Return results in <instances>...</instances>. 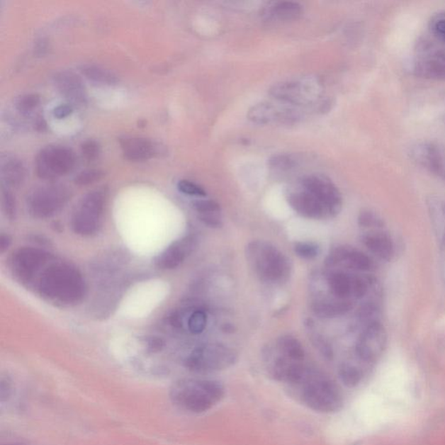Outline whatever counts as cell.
<instances>
[{
    "mask_svg": "<svg viewBox=\"0 0 445 445\" xmlns=\"http://www.w3.org/2000/svg\"><path fill=\"white\" fill-rule=\"evenodd\" d=\"M0 166L4 187L11 189L18 187L24 182L26 169L21 159L11 155L3 157Z\"/></svg>",
    "mask_w": 445,
    "mask_h": 445,
    "instance_id": "44dd1931",
    "label": "cell"
},
{
    "mask_svg": "<svg viewBox=\"0 0 445 445\" xmlns=\"http://www.w3.org/2000/svg\"><path fill=\"white\" fill-rule=\"evenodd\" d=\"M11 242L13 240L9 234L2 233L0 236V252L4 253L9 250Z\"/></svg>",
    "mask_w": 445,
    "mask_h": 445,
    "instance_id": "bcb514c9",
    "label": "cell"
},
{
    "mask_svg": "<svg viewBox=\"0 0 445 445\" xmlns=\"http://www.w3.org/2000/svg\"><path fill=\"white\" fill-rule=\"evenodd\" d=\"M29 288L50 304L72 307L82 301L86 295V282L80 271L71 264L52 260L42 268Z\"/></svg>",
    "mask_w": 445,
    "mask_h": 445,
    "instance_id": "6da1fadb",
    "label": "cell"
},
{
    "mask_svg": "<svg viewBox=\"0 0 445 445\" xmlns=\"http://www.w3.org/2000/svg\"><path fill=\"white\" fill-rule=\"evenodd\" d=\"M412 157L420 166L436 175L444 172V159L439 147L431 143L417 144L412 150Z\"/></svg>",
    "mask_w": 445,
    "mask_h": 445,
    "instance_id": "d6986e66",
    "label": "cell"
},
{
    "mask_svg": "<svg viewBox=\"0 0 445 445\" xmlns=\"http://www.w3.org/2000/svg\"><path fill=\"white\" fill-rule=\"evenodd\" d=\"M178 189L184 194L194 196V197L203 198L207 195L206 191L201 186L189 180H180L178 183Z\"/></svg>",
    "mask_w": 445,
    "mask_h": 445,
    "instance_id": "74e56055",
    "label": "cell"
},
{
    "mask_svg": "<svg viewBox=\"0 0 445 445\" xmlns=\"http://www.w3.org/2000/svg\"><path fill=\"white\" fill-rule=\"evenodd\" d=\"M222 329H224V331L226 332H229V331H231V332H233L234 328H233V326H232L231 325L227 324V325H225V327L222 328Z\"/></svg>",
    "mask_w": 445,
    "mask_h": 445,
    "instance_id": "681fc988",
    "label": "cell"
},
{
    "mask_svg": "<svg viewBox=\"0 0 445 445\" xmlns=\"http://www.w3.org/2000/svg\"><path fill=\"white\" fill-rule=\"evenodd\" d=\"M328 285L332 293L340 300L352 296V276L343 271H334L329 275Z\"/></svg>",
    "mask_w": 445,
    "mask_h": 445,
    "instance_id": "cb8c5ba5",
    "label": "cell"
},
{
    "mask_svg": "<svg viewBox=\"0 0 445 445\" xmlns=\"http://www.w3.org/2000/svg\"><path fill=\"white\" fill-rule=\"evenodd\" d=\"M414 71L421 78L445 80V53L436 52L418 60Z\"/></svg>",
    "mask_w": 445,
    "mask_h": 445,
    "instance_id": "7402d4cb",
    "label": "cell"
},
{
    "mask_svg": "<svg viewBox=\"0 0 445 445\" xmlns=\"http://www.w3.org/2000/svg\"><path fill=\"white\" fill-rule=\"evenodd\" d=\"M198 218L203 224L210 228H220L222 225L221 218L218 214H202L199 215Z\"/></svg>",
    "mask_w": 445,
    "mask_h": 445,
    "instance_id": "7bdbcfd3",
    "label": "cell"
},
{
    "mask_svg": "<svg viewBox=\"0 0 445 445\" xmlns=\"http://www.w3.org/2000/svg\"><path fill=\"white\" fill-rule=\"evenodd\" d=\"M387 345V333L381 322L364 327L356 344V354L361 361L374 363L381 358Z\"/></svg>",
    "mask_w": 445,
    "mask_h": 445,
    "instance_id": "4fadbf2b",
    "label": "cell"
},
{
    "mask_svg": "<svg viewBox=\"0 0 445 445\" xmlns=\"http://www.w3.org/2000/svg\"><path fill=\"white\" fill-rule=\"evenodd\" d=\"M105 175V172L101 170L90 169V170L79 172V174L75 176L74 183L79 186L93 185V184L101 180Z\"/></svg>",
    "mask_w": 445,
    "mask_h": 445,
    "instance_id": "4dcf8cb0",
    "label": "cell"
},
{
    "mask_svg": "<svg viewBox=\"0 0 445 445\" xmlns=\"http://www.w3.org/2000/svg\"><path fill=\"white\" fill-rule=\"evenodd\" d=\"M358 222L360 226L366 228H381L385 225L383 218L370 210H364L359 213Z\"/></svg>",
    "mask_w": 445,
    "mask_h": 445,
    "instance_id": "836d02e7",
    "label": "cell"
},
{
    "mask_svg": "<svg viewBox=\"0 0 445 445\" xmlns=\"http://www.w3.org/2000/svg\"><path fill=\"white\" fill-rule=\"evenodd\" d=\"M300 107L283 102H262L253 106L248 111V120L259 125L294 124L302 120Z\"/></svg>",
    "mask_w": 445,
    "mask_h": 445,
    "instance_id": "8fae6325",
    "label": "cell"
},
{
    "mask_svg": "<svg viewBox=\"0 0 445 445\" xmlns=\"http://www.w3.org/2000/svg\"><path fill=\"white\" fill-rule=\"evenodd\" d=\"M432 32L445 43V16H439L432 22Z\"/></svg>",
    "mask_w": 445,
    "mask_h": 445,
    "instance_id": "b9f144b4",
    "label": "cell"
},
{
    "mask_svg": "<svg viewBox=\"0 0 445 445\" xmlns=\"http://www.w3.org/2000/svg\"><path fill=\"white\" fill-rule=\"evenodd\" d=\"M353 308L350 300H331L315 303L312 307L315 315L322 318H333L344 315Z\"/></svg>",
    "mask_w": 445,
    "mask_h": 445,
    "instance_id": "603a6c76",
    "label": "cell"
},
{
    "mask_svg": "<svg viewBox=\"0 0 445 445\" xmlns=\"http://www.w3.org/2000/svg\"><path fill=\"white\" fill-rule=\"evenodd\" d=\"M81 72L90 81L101 84V86H113L120 82V79L113 72L99 67V65H84L81 69Z\"/></svg>",
    "mask_w": 445,
    "mask_h": 445,
    "instance_id": "d4e9b609",
    "label": "cell"
},
{
    "mask_svg": "<svg viewBox=\"0 0 445 445\" xmlns=\"http://www.w3.org/2000/svg\"><path fill=\"white\" fill-rule=\"evenodd\" d=\"M303 7L293 1H281L274 4L268 11L271 18L282 21H294L301 16Z\"/></svg>",
    "mask_w": 445,
    "mask_h": 445,
    "instance_id": "484cf974",
    "label": "cell"
},
{
    "mask_svg": "<svg viewBox=\"0 0 445 445\" xmlns=\"http://www.w3.org/2000/svg\"><path fill=\"white\" fill-rule=\"evenodd\" d=\"M53 83L59 93L71 103L72 106H82L87 101L86 88L83 80L74 72L62 71L57 72Z\"/></svg>",
    "mask_w": 445,
    "mask_h": 445,
    "instance_id": "9a60e30c",
    "label": "cell"
},
{
    "mask_svg": "<svg viewBox=\"0 0 445 445\" xmlns=\"http://www.w3.org/2000/svg\"><path fill=\"white\" fill-rule=\"evenodd\" d=\"M247 258L263 281L279 283L289 278V260L274 244L264 241L252 242L247 248Z\"/></svg>",
    "mask_w": 445,
    "mask_h": 445,
    "instance_id": "5b68a950",
    "label": "cell"
},
{
    "mask_svg": "<svg viewBox=\"0 0 445 445\" xmlns=\"http://www.w3.org/2000/svg\"><path fill=\"white\" fill-rule=\"evenodd\" d=\"M327 210L329 217H335L342 209V196L332 180L322 174L305 176L299 181Z\"/></svg>",
    "mask_w": 445,
    "mask_h": 445,
    "instance_id": "7c38bea8",
    "label": "cell"
},
{
    "mask_svg": "<svg viewBox=\"0 0 445 445\" xmlns=\"http://www.w3.org/2000/svg\"><path fill=\"white\" fill-rule=\"evenodd\" d=\"M196 240L187 236L172 243L154 259L155 266L161 270H172L179 267L188 256L194 251Z\"/></svg>",
    "mask_w": 445,
    "mask_h": 445,
    "instance_id": "2e32d148",
    "label": "cell"
},
{
    "mask_svg": "<svg viewBox=\"0 0 445 445\" xmlns=\"http://www.w3.org/2000/svg\"><path fill=\"white\" fill-rule=\"evenodd\" d=\"M145 350L149 353H158L163 350L164 341L159 337L149 336L143 339Z\"/></svg>",
    "mask_w": 445,
    "mask_h": 445,
    "instance_id": "60d3db41",
    "label": "cell"
},
{
    "mask_svg": "<svg viewBox=\"0 0 445 445\" xmlns=\"http://www.w3.org/2000/svg\"><path fill=\"white\" fill-rule=\"evenodd\" d=\"M101 145L94 140H88L81 145V152L87 160L93 161L101 154Z\"/></svg>",
    "mask_w": 445,
    "mask_h": 445,
    "instance_id": "f35d334b",
    "label": "cell"
},
{
    "mask_svg": "<svg viewBox=\"0 0 445 445\" xmlns=\"http://www.w3.org/2000/svg\"><path fill=\"white\" fill-rule=\"evenodd\" d=\"M225 395V386L209 379H179L172 383L169 390L172 404L193 413L208 412L220 404Z\"/></svg>",
    "mask_w": 445,
    "mask_h": 445,
    "instance_id": "3957f363",
    "label": "cell"
},
{
    "mask_svg": "<svg viewBox=\"0 0 445 445\" xmlns=\"http://www.w3.org/2000/svg\"><path fill=\"white\" fill-rule=\"evenodd\" d=\"M326 263L329 266L342 264L351 269L360 271H370L372 267L371 260L366 253L347 247L336 248L332 253H329Z\"/></svg>",
    "mask_w": 445,
    "mask_h": 445,
    "instance_id": "e0dca14e",
    "label": "cell"
},
{
    "mask_svg": "<svg viewBox=\"0 0 445 445\" xmlns=\"http://www.w3.org/2000/svg\"><path fill=\"white\" fill-rule=\"evenodd\" d=\"M324 86L317 77L307 76L274 84L270 94L276 101L297 107H314L324 111Z\"/></svg>",
    "mask_w": 445,
    "mask_h": 445,
    "instance_id": "277c9868",
    "label": "cell"
},
{
    "mask_svg": "<svg viewBox=\"0 0 445 445\" xmlns=\"http://www.w3.org/2000/svg\"><path fill=\"white\" fill-rule=\"evenodd\" d=\"M278 351L286 358L294 361H304L305 352L304 347L296 337L291 335H286L280 337L278 341Z\"/></svg>",
    "mask_w": 445,
    "mask_h": 445,
    "instance_id": "4316f807",
    "label": "cell"
},
{
    "mask_svg": "<svg viewBox=\"0 0 445 445\" xmlns=\"http://www.w3.org/2000/svg\"><path fill=\"white\" fill-rule=\"evenodd\" d=\"M207 324V316L201 310H195L188 320V328L191 333L198 335L205 331Z\"/></svg>",
    "mask_w": 445,
    "mask_h": 445,
    "instance_id": "d6a6232c",
    "label": "cell"
},
{
    "mask_svg": "<svg viewBox=\"0 0 445 445\" xmlns=\"http://www.w3.org/2000/svg\"><path fill=\"white\" fill-rule=\"evenodd\" d=\"M6 445H21V444H6Z\"/></svg>",
    "mask_w": 445,
    "mask_h": 445,
    "instance_id": "f907efd6",
    "label": "cell"
},
{
    "mask_svg": "<svg viewBox=\"0 0 445 445\" xmlns=\"http://www.w3.org/2000/svg\"><path fill=\"white\" fill-rule=\"evenodd\" d=\"M293 396L314 412L331 414L344 406L339 386L322 372L307 367L301 378L289 386Z\"/></svg>",
    "mask_w": 445,
    "mask_h": 445,
    "instance_id": "7a4b0ae2",
    "label": "cell"
},
{
    "mask_svg": "<svg viewBox=\"0 0 445 445\" xmlns=\"http://www.w3.org/2000/svg\"><path fill=\"white\" fill-rule=\"evenodd\" d=\"M440 210H441V212H442L444 217L445 218V201L441 202ZM442 243L443 244H445V230L443 233Z\"/></svg>",
    "mask_w": 445,
    "mask_h": 445,
    "instance_id": "c3c4849f",
    "label": "cell"
},
{
    "mask_svg": "<svg viewBox=\"0 0 445 445\" xmlns=\"http://www.w3.org/2000/svg\"><path fill=\"white\" fill-rule=\"evenodd\" d=\"M70 197V191L57 184L34 188L28 196L29 214L38 220L55 216L67 204Z\"/></svg>",
    "mask_w": 445,
    "mask_h": 445,
    "instance_id": "ba28073f",
    "label": "cell"
},
{
    "mask_svg": "<svg viewBox=\"0 0 445 445\" xmlns=\"http://www.w3.org/2000/svg\"><path fill=\"white\" fill-rule=\"evenodd\" d=\"M108 198L105 188L87 193L76 205L71 218L72 231L78 235L91 237L101 230Z\"/></svg>",
    "mask_w": 445,
    "mask_h": 445,
    "instance_id": "8992f818",
    "label": "cell"
},
{
    "mask_svg": "<svg viewBox=\"0 0 445 445\" xmlns=\"http://www.w3.org/2000/svg\"><path fill=\"white\" fill-rule=\"evenodd\" d=\"M74 111V106L68 103V105H60L53 110V116L57 120H63V118L70 116Z\"/></svg>",
    "mask_w": 445,
    "mask_h": 445,
    "instance_id": "ee69618b",
    "label": "cell"
},
{
    "mask_svg": "<svg viewBox=\"0 0 445 445\" xmlns=\"http://www.w3.org/2000/svg\"><path fill=\"white\" fill-rule=\"evenodd\" d=\"M371 283L370 278L352 276V296L356 299L363 298L367 294Z\"/></svg>",
    "mask_w": 445,
    "mask_h": 445,
    "instance_id": "d590c367",
    "label": "cell"
},
{
    "mask_svg": "<svg viewBox=\"0 0 445 445\" xmlns=\"http://www.w3.org/2000/svg\"><path fill=\"white\" fill-rule=\"evenodd\" d=\"M120 144L125 158L133 162L148 160L158 153V147L145 137L125 136L120 140Z\"/></svg>",
    "mask_w": 445,
    "mask_h": 445,
    "instance_id": "ac0fdd59",
    "label": "cell"
},
{
    "mask_svg": "<svg viewBox=\"0 0 445 445\" xmlns=\"http://www.w3.org/2000/svg\"><path fill=\"white\" fill-rule=\"evenodd\" d=\"M11 393H13V385L9 378H2L1 385H0V396L1 401L9 400Z\"/></svg>",
    "mask_w": 445,
    "mask_h": 445,
    "instance_id": "f6af8a7d",
    "label": "cell"
},
{
    "mask_svg": "<svg viewBox=\"0 0 445 445\" xmlns=\"http://www.w3.org/2000/svg\"><path fill=\"white\" fill-rule=\"evenodd\" d=\"M294 252L304 259H313L320 253V248L312 242H298L294 245Z\"/></svg>",
    "mask_w": 445,
    "mask_h": 445,
    "instance_id": "1f68e13d",
    "label": "cell"
},
{
    "mask_svg": "<svg viewBox=\"0 0 445 445\" xmlns=\"http://www.w3.org/2000/svg\"><path fill=\"white\" fill-rule=\"evenodd\" d=\"M76 157L72 149L60 145H50L40 150L35 160L36 174L40 179L55 180L72 171Z\"/></svg>",
    "mask_w": 445,
    "mask_h": 445,
    "instance_id": "9c48e42d",
    "label": "cell"
},
{
    "mask_svg": "<svg viewBox=\"0 0 445 445\" xmlns=\"http://www.w3.org/2000/svg\"><path fill=\"white\" fill-rule=\"evenodd\" d=\"M339 375L340 381L349 388L359 385L364 378L363 371L350 363H344L339 367Z\"/></svg>",
    "mask_w": 445,
    "mask_h": 445,
    "instance_id": "83f0119b",
    "label": "cell"
},
{
    "mask_svg": "<svg viewBox=\"0 0 445 445\" xmlns=\"http://www.w3.org/2000/svg\"><path fill=\"white\" fill-rule=\"evenodd\" d=\"M1 201L3 212L6 217L11 221L16 220V201H15V197L9 188L2 187Z\"/></svg>",
    "mask_w": 445,
    "mask_h": 445,
    "instance_id": "f546056e",
    "label": "cell"
},
{
    "mask_svg": "<svg viewBox=\"0 0 445 445\" xmlns=\"http://www.w3.org/2000/svg\"><path fill=\"white\" fill-rule=\"evenodd\" d=\"M40 95L29 94L21 96L16 101V108L22 113H28L40 105Z\"/></svg>",
    "mask_w": 445,
    "mask_h": 445,
    "instance_id": "e575fe53",
    "label": "cell"
},
{
    "mask_svg": "<svg viewBox=\"0 0 445 445\" xmlns=\"http://www.w3.org/2000/svg\"><path fill=\"white\" fill-rule=\"evenodd\" d=\"M358 317L359 320L363 322L364 325L367 326L376 323V322H381V320H379L381 310H379L378 306L374 304V303L368 302L359 309ZM366 326H364V327H366Z\"/></svg>",
    "mask_w": 445,
    "mask_h": 445,
    "instance_id": "f1b7e54d",
    "label": "cell"
},
{
    "mask_svg": "<svg viewBox=\"0 0 445 445\" xmlns=\"http://www.w3.org/2000/svg\"><path fill=\"white\" fill-rule=\"evenodd\" d=\"M363 244L371 253L382 260L390 261L394 257V244L388 233L385 232H370L364 234Z\"/></svg>",
    "mask_w": 445,
    "mask_h": 445,
    "instance_id": "ffe728a7",
    "label": "cell"
},
{
    "mask_svg": "<svg viewBox=\"0 0 445 445\" xmlns=\"http://www.w3.org/2000/svg\"><path fill=\"white\" fill-rule=\"evenodd\" d=\"M286 198L291 208L302 217L310 220H323L329 217L325 207L300 185L288 191Z\"/></svg>",
    "mask_w": 445,
    "mask_h": 445,
    "instance_id": "5bb4252c",
    "label": "cell"
},
{
    "mask_svg": "<svg viewBox=\"0 0 445 445\" xmlns=\"http://www.w3.org/2000/svg\"><path fill=\"white\" fill-rule=\"evenodd\" d=\"M270 167L275 170L286 171L293 169L295 166V161L291 157L283 154L272 156L269 160Z\"/></svg>",
    "mask_w": 445,
    "mask_h": 445,
    "instance_id": "8d00e7d4",
    "label": "cell"
},
{
    "mask_svg": "<svg viewBox=\"0 0 445 445\" xmlns=\"http://www.w3.org/2000/svg\"><path fill=\"white\" fill-rule=\"evenodd\" d=\"M237 359V353L232 349L221 344H207L196 348L188 356L186 366L197 373H210L229 369Z\"/></svg>",
    "mask_w": 445,
    "mask_h": 445,
    "instance_id": "52a82bcc",
    "label": "cell"
},
{
    "mask_svg": "<svg viewBox=\"0 0 445 445\" xmlns=\"http://www.w3.org/2000/svg\"><path fill=\"white\" fill-rule=\"evenodd\" d=\"M193 208L199 215L218 214L220 212V205L213 201H196L193 204Z\"/></svg>",
    "mask_w": 445,
    "mask_h": 445,
    "instance_id": "ab89813d",
    "label": "cell"
},
{
    "mask_svg": "<svg viewBox=\"0 0 445 445\" xmlns=\"http://www.w3.org/2000/svg\"><path fill=\"white\" fill-rule=\"evenodd\" d=\"M53 258L48 253L35 247H23L13 253L9 259L11 275L23 286L29 287L34 278Z\"/></svg>",
    "mask_w": 445,
    "mask_h": 445,
    "instance_id": "30bf717a",
    "label": "cell"
},
{
    "mask_svg": "<svg viewBox=\"0 0 445 445\" xmlns=\"http://www.w3.org/2000/svg\"><path fill=\"white\" fill-rule=\"evenodd\" d=\"M34 128L40 133L47 130V124L44 118L40 117L37 118L35 123H34Z\"/></svg>",
    "mask_w": 445,
    "mask_h": 445,
    "instance_id": "7dc6e473",
    "label": "cell"
}]
</instances>
